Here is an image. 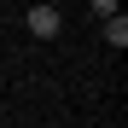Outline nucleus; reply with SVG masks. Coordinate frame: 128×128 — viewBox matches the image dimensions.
<instances>
[{"label":"nucleus","mask_w":128,"mask_h":128,"mask_svg":"<svg viewBox=\"0 0 128 128\" xmlns=\"http://www.w3.org/2000/svg\"><path fill=\"white\" fill-rule=\"evenodd\" d=\"M58 24H64V12H58V6H29V35L47 41V35H58Z\"/></svg>","instance_id":"1"},{"label":"nucleus","mask_w":128,"mask_h":128,"mask_svg":"<svg viewBox=\"0 0 128 128\" xmlns=\"http://www.w3.org/2000/svg\"><path fill=\"white\" fill-rule=\"evenodd\" d=\"M105 41H111V47H128V24H122V12L105 18Z\"/></svg>","instance_id":"2"}]
</instances>
